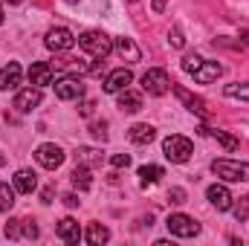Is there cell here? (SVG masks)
<instances>
[{
	"mask_svg": "<svg viewBox=\"0 0 249 246\" xmlns=\"http://www.w3.org/2000/svg\"><path fill=\"white\" fill-rule=\"evenodd\" d=\"M78 47H81L84 53H90L93 58H99V61L113 53V41H110V35H105L102 29H87V32H81V35H78Z\"/></svg>",
	"mask_w": 249,
	"mask_h": 246,
	"instance_id": "obj_1",
	"label": "cell"
},
{
	"mask_svg": "<svg viewBox=\"0 0 249 246\" xmlns=\"http://www.w3.org/2000/svg\"><path fill=\"white\" fill-rule=\"evenodd\" d=\"M212 171L223 183H249V162H241V159H214Z\"/></svg>",
	"mask_w": 249,
	"mask_h": 246,
	"instance_id": "obj_2",
	"label": "cell"
},
{
	"mask_svg": "<svg viewBox=\"0 0 249 246\" xmlns=\"http://www.w3.org/2000/svg\"><path fill=\"white\" fill-rule=\"evenodd\" d=\"M162 154H165V159H171V162H188L191 154H194V145H191V139L174 133V136H168V139L162 142Z\"/></svg>",
	"mask_w": 249,
	"mask_h": 246,
	"instance_id": "obj_3",
	"label": "cell"
},
{
	"mask_svg": "<svg viewBox=\"0 0 249 246\" xmlns=\"http://www.w3.org/2000/svg\"><path fill=\"white\" fill-rule=\"evenodd\" d=\"M171 78H168V72L165 70H148L145 75H142V90L148 93V96H165L168 90H171Z\"/></svg>",
	"mask_w": 249,
	"mask_h": 246,
	"instance_id": "obj_4",
	"label": "cell"
},
{
	"mask_svg": "<svg viewBox=\"0 0 249 246\" xmlns=\"http://www.w3.org/2000/svg\"><path fill=\"white\" fill-rule=\"evenodd\" d=\"M55 96L61 102H78L84 96V81L78 75H64L55 81Z\"/></svg>",
	"mask_w": 249,
	"mask_h": 246,
	"instance_id": "obj_5",
	"label": "cell"
},
{
	"mask_svg": "<svg viewBox=\"0 0 249 246\" xmlns=\"http://www.w3.org/2000/svg\"><path fill=\"white\" fill-rule=\"evenodd\" d=\"M44 44H47V50H53V53H67V50L75 47V35H72L67 26H53V29L47 32Z\"/></svg>",
	"mask_w": 249,
	"mask_h": 246,
	"instance_id": "obj_6",
	"label": "cell"
},
{
	"mask_svg": "<svg viewBox=\"0 0 249 246\" xmlns=\"http://www.w3.org/2000/svg\"><path fill=\"white\" fill-rule=\"evenodd\" d=\"M64 157H67V154H64L55 142H44V145L35 148V159H38V165H44V168H50V171H55V168L61 165Z\"/></svg>",
	"mask_w": 249,
	"mask_h": 246,
	"instance_id": "obj_7",
	"label": "cell"
},
{
	"mask_svg": "<svg viewBox=\"0 0 249 246\" xmlns=\"http://www.w3.org/2000/svg\"><path fill=\"white\" fill-rule=\"evenodd\" d=\"M165 226H168V232L177 235V238H194V235L200 232V223H194V217H188V214H171V217L165 220Z\"/></svg>",
	"mask_w": 249,
	"mask_h": 246,
	"instance_id": "obj_8",
	"label": "cell"
},
{
	"mask_svg": "<svg viewBox=\"0 0 249 246\" xmlns=\"http://www.w3.org/2000/svg\"><path fill=\"white\" fill-rule=\"evenodd\" d=\"M41 99H44V93H41V87H26V90H18V96H15V110L18 113H32L38 105H41Z\"/></svg>",
	"mask_w": 249,
	"mask_h": 246,
	"instance_id": "obj_9",
	"label": "cell"
},
{
	"mask_svg": "<svg viewBox=\"0 0 249 246\" xmlns=\"http://www.w3.org/2000/svg\"><path fill=\"white\" fill-rule=\"evenodd\" d=\"M6 238H12V241H18V238L35 241L38 238V226H35V220H9L6 223Z\"/></svg>",
	"mask_w": 249,
	"mask_h": 246,
	"instance_id": "obj_10",
	"label": "cell"
},
{
	"mask_svg": "<svg viewBox=\"0 0 249 246\" xmlns=\"http://www.w3.org/2000/svg\"><path fill=\"white\" fill-rule=\"evenodd\" d=\"M206 197H209V203H212L217 211H229V209H232V200H235V197L229 194V188H226V185H220V183L209 185Z\"/></svg>",
	"mask_w": 249,
	"mask_h": 246,
	"instance_id": "obj_11",
	"label": "cell"
},
{
	"mask_svg": "<svg viewBox=\"0 0 249 246\" xmlns=\"http://www.w3.org/2000/svg\"><path fill=\"white\" fill-rule=\"evenodd\" d=\"M130 81H133V72H130L127 67H119V70L107 72V78H105V93H122Z\"/></svg>",
	"mask_w": 249,
	"mask_h": 246,
	"instance_id": "obj_12",
	"label": "cell"
},
{
	"mask_svg": "<svg viewBox=\"0 0 249 246\" xmlns=\"http://www.w3.org/2000/svg\"><path fill=\"white\" fill-rule=\"evenodd\" d=\"M171 90H174V96H177V99H180V102L186 105V107L191 110V113H200L203 119L209 116V110H206V102H203L200 96H191V93H188L186 87H180V84H171Z\"/></svg>",
	"mask_w": 249,
	"mask_h": 246,
	"instance_id": "obj_13",
	"label": "cell"
},
{
	"mask_svg": "<svg viewBox=\"0 0 249 246\" xmlns=\"http://www.w3.org/2000/svg\"><path fill=\"white\" fill-rule=\"evenodd\" d=\"M220 75H223V67L217 61H206V58H203V64L194 70V81H197V84H212V81H217Z\"/></svg>",
	"mask_w": 249,
	"mask_h": 246,
	"instance_id": "obj_14",
	"label": "cell"
},
{
	"mask_svg": "<svg viewBox=\"0 0 249 246\" xmlns=\"http://www.w3.org/2000/svg\"><path fill=\"white\" fill-rule=\"evenodd\" d=\"M20 75H23L20 64H18V61H9L3 70H0V90H18Z\"/></svg>",
	"mask_w": 249,
	"mask_h": 246,
	"instance_id": "obj_15",
	"label": "cell"
},
{
	"mask_svg": "<svg viewBox=\"0 0 249 246\" xmlns=\"http://www.w3.org/2000/svg\"><path fill=\"white\" fill-rule=\"evenodd\" d=\"M53 67L47 61H35L29 67V84H35V87H47V84H53Z\"/></svg>",
	"mask_w": 249,
	"mask_h": 246,
	"instance_id": "obj_16",
	"label": "cell"
},
{
	"mask_svg": "<svg viewBox=\"0 0 249 246\" xmlns=\"http://www.w3.org/2000/svg\"><path fill=\"white\" fill-rule=\"evenodd\" d=\"M113 50L119 53V58L127 64H136V61H142V53H139V47L133 44V38H116L113 41Z\"/></svg>",
	"mask_w": 249,
	"mask_h": 246,
	"instance_id": "obj_17",
	"label": "cell"
},
{
	"mask_svg": "<svg viewBox=\"0 0 249 246\" xmlns=\"http://www.w3.org/2000/svg\"><path fill=\"white\" fill-rule=\"evenodd\" d=\"M58 238H61L64 244H78L81 241V229H78V223L72 220V217H64V220H58Z\"/></svg>",
	"mask_w": 249,
	"mask_h": 246,
	"instance_id": "obj_18",
	"label": "cell"
},
{
	"mask_svg": "<svg viewBox=\"0 0 249 246\" xmlns=\"http://www.w3.org/2000/svg\"><path fill=\"white\" fill-rule=\"evenodd\" d=\"M15 191H20V194H32L35 188H38V177H35V171H29V168H20L18 174H15Z\"/></svg>",
	"mask_w": 249,
	"mask_h": 246,
	"instance_id": "obj_19",
	"label": "cell"
},
{
	"mask_svg": "<svg viewBox=\"0 0 249 246\" xmlns=\"http://www.w3.org/2000/svg\"><path fill=\"white\" fill-rule=\"evenodd\" d=\"M119 110L122 113H139L142 110V96L133 93L130 87H124L122 93H119Z\"/></svg>",
	"mask_w": 249,
	"mask_h": 246,
	"instance_id": "obj_20",
	"label": "cell"
},
{
	"mask_svg": "<svg viewBox=\"0 0 249 246\" xmlns=\"http://www.w3.org/2000/svg\"><path fill=\"white\" fill-rule=\"evenodd\" d=\"M154 136H157V130H154L151 124H133V127L127 130V139H130L133 145H148V142H154Z\"/></svg>",
	"mask_w": 249,
	"mask_h": 246,
	"instance_id": "obj_21",
	"label": "cell"
},
{
	"mask_svg": "<svg viewBox=\"0 0 249 246\" xmlns=\"http://www.w3.org/2000/svg\"><path fill=\"white\" fill-rule=\"evenodd\" d=\"M84 238H87V244L93 246H102L110 241V229L107 226H102V223H90L87 226V232H84Z\"/></svg>",
	"mask_w": 249,
	"mask_h": 246,
	"instance_id": "obj_22",
	"label": "cell"
},
{
	"mask_svg": "<svg viewBox=\"0 0 249 246\" xmlns=\"http://www.w3.org/2000/svg\"><path fill=\"white\" fill-rule=\"evenodd\" d=\"M162 177H165V171H162L160 165H142V168H139V185H142V188L160 183Z\"/></svg>",
	"mask_w": 249,
	"mask_h": 246,
	"instance_id": "obj_23",
	"label": "cell"
},
{
	"mask_svg": "<svg viewBox=\"0 0 249 246\" xmlns=\"http://www.w3.org/2000/svg\"><path fill=\"white\" fill-rule=\"evenodd\" d=\"M70 177H72V185H75L78 191H87V188L93 185V180H90V165H81V162H78Z\"/></svg>",
	"mask_w": 249,
	"mask_h": 246,
	"instance_id": "obj_24",
	"label": "cell"
},
{
	"mask_svg": "<svg viewBox=\"0 0 249 246\" xmlns=\"http://www.w3.org/2000/svg\"><path fill=\"white\" fill-rule=\"evenodd\" d=\"M75 162H81V165H99L102 162V151H96V148H75Z\"/></svg>",
	"mask_w": 249,
	"mask_h": 246,
	"instance_id": "obj_25",
	"label": "cell"
},
{
	"mask_svg": "<svg viewBox=\"0 0 249 246\" xmlns=\"http://www.w3.org/2000/svg\"><path fill=\"white\" fill-rule=\"evenodd\" d=\"M203 133H212V136L226 148V151H238V148H241V142H238L232 133H226V130H209V127H203Z\"/></svg>",
	"mask_w": 249,
	"mask_h": 246,
	"instance_id": "obj_26",
	"label": "cell"
},
{
	"mask_svg": "<svg viewBox=\"0 0 249 246\" xmlns=\"http://www.w3.org/2000/svg\"><path fill=\"white\" fill-rule=\"evenodd\" d=\"M12 206H15V188L0 180V211H12Z\"/></svg>",
	"mask_w": 249,
	"mask_h": 246,
	"instance_id": "obj_27",
	"label": "cell"
},
{
	"mask_svg": "<svg viewBox=\"0 0 249 246\" xmlns=\"http://www.w3.org/2000/svg\"><path fill=\"white\" fill-rule=\"evenodd\" d=\"M223 96H226V99L249 102V84H226V87H223Z\"/></svg>",
	"mask_w": 249,
	"mask_h": 246,
	"instance_id": "obj_28",
	"label": "cell"
},
{
	"mask_svg": "<svg viewBox=\"0 0 249 246\" xmlns=\"http://www.w3.org/2000/svg\"><path fill=\"white\" fill-rule=\"evenodd\" d=\"M203 64V58L197 55V53H191V55H186L183 61H180V67H183V72H188V75H194V70Z\"/></svg>",
	"mask_w": 249,
	"mask_h": 246,
	"instance_id": "obj_29",
	"label": "cell"
},
{
	"mask_svg": "<svg viewBox=\"0 0 249 246\" xmlns=\"http://www.w3.org/2000/svg\"><path fill=\"white\" fill-rule=\"evenodd\" d=\"M235 217H238V223H244V220L249 217V194L241 197V203L235 206Z\"/></svg>",
	"mask_w": 249,
	"mask_h": 246,
	"instance_id": "obj_30",
	"label": "cell"
},
{
	"mask_svg": "<svg viewBox=\"0 0 249 246\" xmlns=\"http://www.w3.org/2000/svg\"><path fill=\"white\" fill-rule=\"evenodd\" d=\"M90 133H93L96 139H102V142H105V139H107V124H105V122H93V124H90Z\"/></svg>",
	"mask_w": 249,
	"mask_h": 246,
	"instance_id": "obj_31",
	"label": "cell"
},
{
	"mask_svg": "<svg viewBox=\"0 0 249 246\" xmlns=\"http://www.w3.org/2000/svg\"><path fill=\"white\" fill-rule=\"evenodd\" d=\"M110 165L113 168H127L130 165V154H113L110 157Z\"/></svg>",
	"mask_w": 249,
	"mask_h": 246,
	"instance_id": "obj_32",
	"label": "cell"
},
{
	"mask_svg": "<svg viewBox=\"0 0 249 246\" xmlns=\"http://www.w3.org/2000/svg\"><path fill=\"white\" fill-rule=\"evenodd\" d=\"M168 41H171V47H177V50H180V47L186 44V38H183V32H180L177 26H174V29L168 32Z\"/></svg>",
	"mask_w": 249,
	"mask_h": 246,
	"instance_id": "obj_33",
	"label": "cell"
},
{
	"mask_svg": "<svg viewBox=\"0 0 249 246\" xmlns=\"http://www.w3.org/2000/svg\"><path fill=\"white\" fill-rule=\"evenodd\" d=\"M168 200H171L174 206H180V203H186V191H183V188H171V191H168Z\"/></svg>",
	"mask_w": 249,
	"mask_h": 246,
	"instance_id": "obj_34",
	"label": "cell"
},
{
	"mask_svg": "<svg viewBox=\"0 0 249 246\" xmlns=\"http://www.w3.org/2000/svg\"><path fill=\"white\" fill-rule=\"evenodd\" d=\"M93 110H96V102H90V99L78 105V113H81V116H93Z\"/></svg>",
	"mask_w": 249,
	"mask_h": 246,
	"instance_id": "obj_35",
	"label": "cell"
},
{
	"mask_svg": "<svg viewBox=\"0 0 249 246\" xmlns=\"http://www.w3.org/2000/svg\"><path fill=\"white\" fill-rule=\"evenodd\" d=\"M61 200H64V206H70V209H75V206H78V197H75V194H64Z\"/></svg>",
	"mask_w": 249,
	"mask_h": 246,
	"instance_id": "obj_36",
	"label": "cell"
},
{
	"mask_svg": "<svg viewBox=\"0 0 249 246\" xmlns=\"http://www.w3.org/2000/svg\"><path fill=\"white\" fill-rule=\"evenodd\" d=\"M41 200H44V203H53V188H44V194H41Z\"/></svg>",
	"mask_w": 249,
	"mask_h": 246,
	"instance_id": "obj_37",
	"label": "cell"
},
{
	"mask_svg": "<svg viewBox=\"0 0 249 246\" xmlns=\"http://www.w3.org/2000/svg\"><path fill=\"white\" fill-rule=\"evenodd\" d=\"M165 9V0H154V12H162Z\"/></svg>",
	"mask_w": 249,
	"mask_h": 246,
	"instance_id": "obj_38",
	"label": "cell"
},
{
	"mask_svg": "<svg viewBox=\"0 0 249 246\" xmlns=\"http://www.w3.org/2000/svg\"><path fill=\"white\" fill-rule=\"evenodd\" d=\"M241 41H244V44L249 47V29H247V32H241Z\"/></svg>",
	"mask_w": 249,
	"mask_h": 246,
	"instance_id": "obj_39",
	"label": "cell"
},
{
	"mask_svg": "<svg viewBox=\"0 0 249 246\" xmlns=\"http://www.w3.org/2000/svg\"><path fill=\"white\" fill-rule=\"evenodd\" d=\"M6 3H12V6H18V3H23V0H6Z\"/></svg>",
	"mask_w": 249,
	"mask_h": 246,
	"instance_id": "obj_40",
	"label": "cell"
},
{
	"mask_svg": "<svg viewBox=\"0 0 249 246\" xmlns=\"http://www.w3.org/2000/svg\"><path fill=\"white\" fill-rule=\"evenodd\" d=\"M3 162H6V157H3V154H0V165H3Z\"/></svg>",
	"mask_w": 249,
	"mask_h": 246,
	"instance_id": "obj_41",
	"label": "cell"
},
{
	"mask_svg": "<svg viewBox=\"0 0 249 246\" xmlns=\"http://www.w3.org/2000/svg\"><path fill=\"white\" fill-rule=\"evenodd\" d=\"M0 23H3V9H0Z\"/></svg>",
	"mask_w": 249,
	"mask_h": 246,
	"instance_id": "obj_42",
	"label": "cell"
},
{
	"mask_svg": "<svg viewBox=\"0 0 249 246\" xmlns=\"http://www.w3.org/2000/svg\"><path fill=\"white\" fill-rule=\"evenodd\" d=\"M64 3H78V0H64Z\"/></svg>",
	"mask_w": 249,
	"mask_h": 246,
	"instance_id": "obj_43",
	"label": "cell"
},
{
	"mask_svg": "<svg viewBox=\"0 0 249 246\" xmlns=\"http://www.w3.org/2000/svg\"><path fill=\"white\" fill-rule=\"evenodd\" d=\"M127 3H133V0H127Z\"/></svg>",
	"mask_w": 249,
	"mask_h": 246,
	"instance_id": "obj_44",
	"label": "cell"
}]
</instances>
